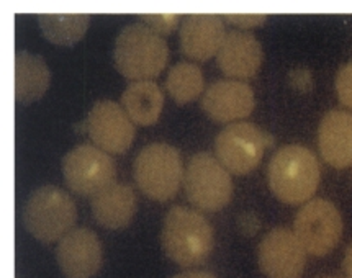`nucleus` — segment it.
Returning <instances> with one entry per match:
<instances>
[{"instance_id": "obj_4", "label": "nucleus", "mask_w": 352, "mask_h": 278, "mask_svg": "<svg viewBox=\"0 0 352 278\" xmlns=\"http://www.w3.org/2000/svg\"><path fill=\"white\" fill-rule=\"evenodd\" d=\"M23 220L33 238L54 242L74 229L77 208L74 200L61 188L45 185L30 195Z\"/></svg>"}, {"instance_id": "obj_17", "label": "nucleus", "mask_w": 352, "mask_h": 278, "mask_svg": "<svg viewBox=\"0 0 352 278\" xmlns=\"http://www.w3.org/2000/svg\"><path fill=\"white\" fill-rule=\"evenodd\" d=\"M92 213L102 226L123 229L136 213V195L126 183H111L92 196Z\"/></svg>"}, {"instance_id": "obj_21", "label": "nucleus", "mask_w": 352, "mask_h": 278, "mask_svg": "<svg viewBox=\"0 0 352 278\" xmlns=\"http://www.w3.org/2000/svg\"><path fill=\"white\" fill-rule=\"evenodd\" d=\"M204 84L200 67L192 62H177L166 79L167 92L177 104H187L199 97L204 91Z\"/></svg>"}, {"instance_id": "obj_25", "label": "nucleus", "mask_w": 352, "mask_h": 278, "mask_svg": "<svg viewBox=\"0 0 352 278\" xmlns=\"http://www.w3.org/2000/svg\"><path fill=\"white\" fill-rule=\"evenodd\" d=\"M223 19H225L226 21H230V23L238 25V27H241V28H251V27H256V25L264 23L265 19H267V15H264V14H226V15H223Z\"/></svg>"}, {"instance_id": "obj_20", "label": "nucleus", "mask_w": 352, "mask_h": 278, "mask_svg": "<svg viewBox=\"0 0 352 278\" xmlns=\"http://www.w3.org/2000/svg\"><path fill=\"white\" fill-rule=\"evenodd\" d=\"M38 23L45 36L56 45H74L84 36L90 23L87 14H40Z\"/></svg>"}, {"instance_id": "obj_26", "label": "nucleus", "mask_w": 352, "mask_h": 278, "mask_svg": "<svg viewBox=\"0 0 352 278\" xmlns=\"http://www.w3.org/2000/svg\"><path fill=\"white\" fill-rule=\"evenodd\" d=\"M239 226L246 231L248 234H254L257 231V226H259V221H257V218L254 215H251V213H244L241 216V221H239Z\"/></svg>"}, {"instance_id": "obj_22", "label": "nucleus", "mask_w": 352, "mask_h": 278, "mask_svg": "<svg viewBox=\"0 0 352 278\" xmlns=\"http://www.w3.org/2000/svg\"><path fill=\"white\" fill-rule=\"evenodd\" d=\"M144 25H148L149 28H153L154 32L161 33H170L177 27L180 21V15L177 14H143L141 15Z\"/></svg>"}, {"instance_id": "obj_2", "label": "nucleus", "mask_w": 352, "mask_h": 278, "mask_svg": "<svg viewBox=\"0 0 352 278\" xmlns=\"http://www.w3.org/2000/svg\"><path fill=\"white\" fill-rule=\"evenodd\" d=\"M269 185L283 203L308 202L320 185L321 169L310 149L290 144L274 154L269 164Z\"/></svg>"}, {"instance_id": "obj_10", "label": "nucleus", "mask_w": 352, "mask_h": 278, "mask_svg": "<svg viewBox=\"0 0 352 278\" xmlns=\"http://www.w3.org/2000/svg\"><path fill=\"white\" fill-rule=\"evenodd\" d=\"M259 267L269 278H300L307 265V251L287 228H274L257 247Z\"/></svg>"}, {"instance_id": "obj_9", "label": "nucleus", "mask_w": 352, "mask_h": 278, "mask_svg": "<svg viewBox=\"0 0 352 278\" xmlns=\"http://www.w3.org/2000/svg\"><path fill=\"white\" fill-rule=\"evenodd\" d=\"M63 174L72 192L94 196L115 182L117 169L111 157L100 148L79 144L64 156Z\"/></svg>"}, {"instance_id": "obj_19", "label": "nucleus", "mask_w": 352, "mask_h": 278, "mask_svg": "<svg viewBox=\"0 0 352 278\" xmlns=\"http://www.w3.org/2000/svg\"><path fill=\"white\" fill-rule=\"evenodd\" d=\"M51 72L40 56L28 51L15 54V97L19 102L38 100L50 85Z\"/></svg>"}, {"instance_id": "obj_24", "label": "nucleus", "mask_w": 352, "mask_h": 278, "mask_svg": "<svg viewBox=\"0 0 352 278\" xmlns=\"http://www.w3.org/2000/svg\"><path fill=\"white\" fill-rule=\"evenodd\" d=\"M289 80L292 87H295L297 91L307 92L313 87V76L308 67H295V69H292Z\"/></svg>"}, {"instance_id": "obj_12", "label": "nucleus", "mask_w": 352, "mask_h": 278, "mask_svg": "<svg viewBox=\"0 0 352 278\" xmlns=\"http://www.w3.org/2000/svg\"><path fill=\"white\" fill-rule=\"evenodd\" d=\"M56 259L66 278H92L104 259L97 234L87 228H74L59 239Z\"/></svg>"}, {"instance_id": "obj_8", "label": "nucleus", "mask_w": 352, "mask_h": 278, "mask_svg": "<svg viewBox=\"0 0 352 278\" xmlns=\"http://www.w3.org/2000/svg\"><path fill=\"white\" fill-rule=\"evenodd\" d=\"M294 233L307 254L324 257L342 238L341 213L328 200H311L303 205L295 218Z\"/></svg>"}, {"instance_id": "obj_6", "label": "nucleus", "mask_w": 352, "mask_h": 278, "mask_svg": "<svg viewBox=\"0 0 352 278\" xmlns=\"http://www.w3.org/2000/svg\"><path fill=\"white\" fill-rule=\"evenodd\" d=\"M188 202L201 211H220L233 196L231 175L212 154L199 152L188 161L184 172Z\"/></svg>"}, {"instance_id": "obj_16", "label": "nucleus", "mask_w": 352, "mask_h": 278, "mask_svg": "<svg viewBox=\"0 0 352 278\" xmlns=\"http://www.w3.org/2000/svg\"><path fill=\"white\" fill-rule=\"evenodd\" d=\"M318 146L329 165L336 169L352 165V113L328 111L318 128Z\"/></svg>"}, {"instance_id": "obj_23", "label": "nucleus", "mask_w": 352, "mask_h": 278, "mask_svg": "<svg viewBox=\"0 0 352 278\" xmlns=\"http://www.w3.org/2000/svg\"><path fill=\"white\" fill-rule=\"evenodd\" d=\"M336 92L339 100H341L347 108L352 110V61L344 64V66L338 71Z\"/></svg>"}, {"instance_id": "obj_14", "label": "nucleus", "mask_w": 352, "mask_h": 278, "mask_svg": "<svg viewBox=\"0 0 352 278\" xmlns=\"http://www.w3.org/2000/svg\"><path fill=\"white\" fill-rule=\"evenodd\" d=\"M225 36V23L220 15H188L180 28V49L188 58L207 61L218 54Z\"/></svg>"}, {"instance_id": "obj_18", "label": "nucleus", "mask_w": 352, "mask_h": 278, "mask_svg": "<svg viewBox=\"0 0 352 278\" xmlns=\"http://www.w3.org/2000/svg\"><path fill=\"white\" fill-rule=\"evenodd\" d=\"M122 105L133 123L148 126L153 125L161 115L164 95L153 80H136L124 89Z\"/></svg>"}, {"instance_id": "obj_3", "label": "nucleus", "mask_w": 352, "mask_h": 278, "mask_svg": "<svg viewBox=\"0 0 352 278\" xmlns=\"http://www.w3.org/2000/svg\"><path fill=\"white\" fill-rule=\"evenodd\" d=\"M117 69L128 79L149 80L161 74L169 59L164 38L144 23L126 25L115 40Z\"/></svg>"}, {"instance_id": "obj_15", "label": "nucleus", "mask_w": 352, "mask_h": 278, "mask_svg": "<svg viewBox=\"0 0 352 278\" xmlns=\"http://www.w3.org/2000/svg\"><path fill=\"white\" fill-rule=\"evenodd\" d=\"M218 66L226 76L234 79H249L256 76L263 64V46L252 33H226L217 54Z\"/></svg>"}, {"instance_id": "obj_29", "label": "nucleus", "mask_w": 352, "mask_h": 278, "mask_svg": "<svg viewBox=\"0 0 352 278\" xmlns=\"http://www.w3.org/2000/svg\"><path fill=\"white\" fill-rule=\"evenodd\" d=\"M324 278H336V277H324Z\"/></svg>"}, {"instance_id": "obj_27", "label": "nucleus", "mask_w": 352, "mask_h": 278, "mask_svg": "<svg viewBox=\"0 0 352 278\" xmlns=\"http://www.w3.org/2000/svg\"><path fill=\"white\" fill-rule=\"evenodd\" d=\"M174 278H217L213 273L205 270H187L182 273H177Z\"/></svg>"}, {"instance_id": "obj_5", "label": "nucleus", "mask_w": 352, "mask_h": 278, "mask_svg": "<svg viewBox=\"0 0 352 278\" xmlns=\"http://www.w3.org/2000/svg\"><path fill=\"white\" fill-rule=\"evenodd\" d=\"M135 181L146 196L167 202L177 194L184 181L180 154L166 143H153L141 149L133 165Z\"/></svg>"}, {"instance_id": "obj_28", "label": "nucleus", "mask_w": 352, "mask_h": 278, "mask_svg": "<svg viewBox=\"0 0 352 278\" xmlns=\"http://www.w3.org/2000/svg\"><path fill=\"white\" fill-rule=\"evenodd\" d=\"M342 268H344V273L347 278H352V242L347 246L344 260H342Z\"/></svg>"}, {"instance_id": "obj_1", "label": "nucleus", "mask_w": 352, "mask_h": 278, "mask_svg": "<svg viewBox=\"0 0 352 278\" xmlns=\"http://www.w3.org/2000/svg\"><path fill=\"white\" fill-rule=\"evenodd\" d=\"M161 242L170 260L182 267H195L212 254L213 228L195 209L173 207L164 218Z\"/></svg>"}, {"instance_id": "obj_7", "label": "nucleus", "mask_w": 352, "mask_h": 278, "mask_svg": "<svg viewBox=\"0 0 352 278\" xmlns=\"http://www.w3.org/2000/svg\"><path fill=\"white\" fill-rule=\"evenodd\" d=\"M274 138L251 123H233L220 131L214 141L218 161L231 174L244 175L254 170Z\"/></svg>"}, {"instance_id": "obj_13", "label": "nucleus", "mask_w": 352, "mask_h": 278, "mask_svg": "<svg viewBox=\"0 0 352 278\" xmlns=\"http://www.w3.org/2000/svg\"><path fill=\"white\" fill-rule=\"evenodd\" d=\"M254 92L241 80H217L205 91L201 106L214 121L230 123L254 110Z\"/></svg>"}, {"instance_id": "obj_11", "label": "nucleus", "mask_w": 352, "mask_h": 278, "mask_svg": "<svg viewBox=\"0 0 352 278\" xmlns=\"http://www.w3.org/2000/svg\"><path fill=\"white\" fill-rule=\"evenodd\" d=\"M90 139L105 152L122 154L130 149L135 126L122 106L111 100H98L89 111L85 121Z\"/></svg>"}]
</instances>
